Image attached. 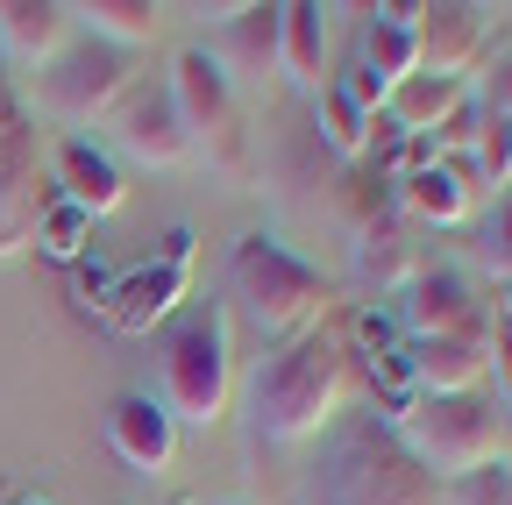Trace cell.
<instances>
[{
    "instance_id": "1",
    "label": "cell",
    "mask_w": 512,
    "mask_h": 505,
    "mask_svg": "<svg viewBox=\"0 0 512 505\" xmlns=\"http://www.w3.org/2000/svg\"><path fill=\"white\" fill-rule=\"evenodd\" d=\"M349 406V342L313 328L299 342H278L249 377V434L264 449L320 441Z\"/></svg>"
},
{
    "instance_id": "2",
    "label": "cell",
    "mask_w": 512,
    "mask_h": 505,
    "mask_svg": "<svg viewBox=\"0 0 512 505\" xmlns=\"http://www.w3.org/2000/svg\"><path fill=\"white\" fill-rule=\"evenodd\" d=\"M306 505H448V498L406 456L392 420L342 413L328 434H320V456L306 470Z\"/></svg>"
},
{
    "instance_id": "3",
    "label": "cell",
    "mask_w": 512,
    "mask_h": 505,
    "mask_svg": "<svg viewBox=\"0 0 512 505\" xmlns=\"http://www.w3.org/2000/svg\"><path fill=\"white\" fill-rule=\"evenodd\" d=\"M228 292H235V306L249 313V328L264 342H299V335L320 328V313H328V285H320V271L306 257H292L285 242H271L264 228L235 242Z\"/></svg>"
},
{
    "instance_id": "4",
    "label": "cell",
    "mask_w": 512,
    "mask_h": 505,
    "mask_svg": "<svg viewBox=\"0 0 512 505\" xmlns=\"http://www.w3.org/2000/svg\"><path fill=\"white\" fill-rule=\"evenodd\" d=\"M392 434L406 441V456L434 477V484H463L484 463H498V413L491 399L463 392V399H406L392 413Z\"/></svg>"
},
{
    "instance_id": "5",
    "label": "cell",
    "mask_w": 512,
    "mask_h": 505,
    "mask_svg": "<svg viewBox=\"0 0 512 505\" xmlns=\"http://www.w3.org/2000/svg\"><path fill=\"white\" fill-rule=\"evenodd\" d=\"M157 406L171 420L214 427L228 413V313L200 306L164 335V363H157Z\"/></svg>"
},
{
    "instance_id": "6",
    "label": "cell",
    "mask_w": 512,
    "mask_h": 505,
    "mask_svg": "<svg viewBox=\"0 0 512 505\" xmlns=\"http://www.w3.org/2000/svg\"><path fill=\"white\" fill-rule=\"evenodd\" d=\"M50 207V157L36 143V121L0 79V257H15L22 242H36V221Z\"/></svg>"
},
{
    "instance_id": "7",
    "label": "cell",
    "mask_w": 512,
    "mask_h": 505,
    "mask_svg": "<svg viewBox=\"0 0 512 505\" xmlns=\"http://www.w3.org/2000/svg\"><path fill=\"white\" fill-rule=\"evenodd\" d=\"M121 93H128V50H114V43H100V36L64 43L50 65L36 72V100H43V114L72 121V129H86V121L114 114Z\"/></svg>"
},
{
    "instance_id": "8",
    "label": "cell",
    "mask_w": 512,
    "mask_h": 505,
    "mask_svg": "<svg viewBox=\"0 0 512 505\" xmlns=\"http://www.w3.org/2000/svg\"><path fill=\"white\" fill-rule=\"evenodd\" d=\"M171 107H178V121H185V136H192V150H214L221 164H235V129H242V107H235V72L221 65L214 50H178L171 57Z\"/></svg>"
},
{
    "instance_id": "9",
    "label": "cell",
    "mask_w": 512,
    "mask_h": 505,
    "mask_svg": "<svg viewBox=\"0 0 512 505\" xmlns=\"http://www.w3.org/2000/svg\"><path fill=\"white\" fill-rule=\"evenodd\" d=\"M114 150L128 164H143V171H178L192 157V136H185V121L171 107V86H128L114 100Z\"/></svg>"
},
{
    "instance_id": "10",
    "label": "cell",
    "mask_w": 512,
    "mask_h": 505,
    "mask_svg": "<svg viewBox=\"0 0 512 505\" xmlns=\"http://www.w3.org/2000/svg\"><path fill=\"white\" fill-rule=\"evenodd\" d=\"M399 328L406 342H484V306L463 271H413L399 285Z\"/></svg>"
},
{
    "instance_id": "11",
    "label": "cell",
    "mask_w": 512,
    "mask_h": 505,
    "mask_svg": "<svg viewBox=\"0 0 512 505\" xmlns=\"http://www.w3.org/2000/svg\"><path fill=\"white\" fill-rule=\"evenodd\" d=\"M107 449L136 470V477H164L178 456V420L150 399V392H121L107 406Z\"/></svg>"
},
{
    "instance_id": "12",
    "label": "cell",
    "mask_w": 512,
    "mask_h": 505,
    "mask_svg": "<svg viewBox=\"0 0 512 505\" xmlns=\"http://www.w3.org/2000/svg\"><path fill=\"white\" fill-rule=\"evenodd\" d=\"M50 193L57 200H72L79 214H114L121 207V164H114V150H100L93 136H64L57 150H50Z\"/></svg>"
},
{
    "instance_id": "13",
    "label": "cell",
    "mask_w": 512,
    "mask_h": 505,
    "mask_svg": "<svg viewBox=\"0 0 512 505\" xmlns=\"http://www.w3.org/2000/svg\"><path fill=\"white\" fill-rule=\"evenodd\" d=\"M178 299H185V271H178V264H143V271H121V278H114L100 321H107L114 335H150Z\"/></svg>"
},
{
    "instance_id": "14",
    "label": "cell",
    "mask_w": 512,
    "mask_h": 505,
    "mask_svg": "<svg viewBox=\"0 0 512 505\" xmlns=\"http://www.w3.org/2000/svg\"><path fill=\"white\" fill-rule=\"evenodd\" d=\"M399 363H406V385L420 399H463V392H477L491 342H406Z\"/></svg>"
},
{
    "instance_id": "15",
    "label": "cell",
    "mask_w": 512,
    "mask_h": 505,
    "mask_svg": "<svg viewBox=\"0 0 512 505\" xmlns=\"http://www.w3.org/2000/svg\"><path fill=\"white\" fill-rule=\"evenodd\" d=\"M72 8L64 0H0V50L15 57V65H29V72H43L50 57L72 43Z\"/></svg>"
},
{
    "instance_id": "16",
    "label": "cell",
    "mask_w": 512,
    "mask_h": 505,
    "mask_svg": "<svg viewBox=\"0 0 512 505\" xmlns=\"http://www.w3.org/2000/svg\"><path fill=\"white\" fill-rule=\"evenodd\" d=\"M413 36H420V72H434V79H463V65L484 50V8H420V22H413Z\"/></svg>"
},
{
    "instance_id": "17",
    "label": "cell",
    "mask_w": 512,
    "mask_h": 505,
    "mask_svg": "<svg viewBox=\"0 0 512 505\" xmlns=\"http://www.w3.org/2000/svg\"><path fill=\"white\" fill-rule=\"evenodd\" d=\"M413 22H420L413 0H384V8H370V22H363V57H356V65H370L384 86L413 79V72H420V36H413Z\"/></svg>"
},
{
    "instance_id": "18",
    "label": "cell",
    "mask_w": 512,
    "mask_h": 505,
    "mask_svg": "<svg viewBox=\"0 0 512 505\" xmlns=\"http://www.w3.org/2000/svg\"><path fill=\"white\" fill-rule=\"evenodd\" d=\"M470 93H463V79H434V72H413V79H399L392 86V100H384V121H392L399 136H434L448 114H456Z\"/></svg>"
},
{
    "instance_id": "19",
    "label": "cell",
    "mask_w": 512,
    "mask_h": 505,
    "mask_svg": "<svg viewBox=\"0 0 512 505\" xmlns=\"http://www.w3.org/2000/svg\"><path fill=\"white\" fill-rule=\"evenodd\" d=\"M399 200H406L420 221H434V228H456V221L470 214V185L434 157V164H420V171L399 178Z\"/></svg>"
},
{
    "instance_id": "20",
    "label": "cell",
    "mask_w": 512,
    "mask_h": 505,
    "mask_svg": "<svg viewBox=\"0 0 512 505\" xmlns=\"http://www.w3.org/2000/svg\"><path fill=\"white\" fill-rule=\"evenodd\" d=\"M320 43H328V22H320L313 0H285L278 8V57H285V72L299 86L320 93Z\"/></svg>"
},
{
    "instance_id": "21",
    "label": "cell",
    "mask_w": 512,
    "mask_h": 505,
    "mask_svg": "<svg viewBox=\"0 0 512 505\" xmlns=\"http://www.w3.org/2000/svg\"><path fill=\"white\" fill-rule=\"evenodd\" d=\"M72 22H86V36L114 43V50H136L157 36V8L150 0H86V8H72Z\"/></svg>"
},
{
    "instance_id": "22",
    "label": "cell",
    "mask_w": 512,
    "mask_h": 505,
    "mask_svg": "<svg viewBox=\"0 0 512 505\" xmlns=\"http://www.w3.org/2000/svg\"><path fill=\"white\" fill-rule=\"evenodd\" d=\"M86 242H93V214H79L72 200L50 193V207L36 221V249H43L50 264H86Z\"/></svg>"
},
{
    "instance_id": "23",
    "label": "cell",
    "mask_w": 512,
    "mask_h": 505,
    "mask_svg": "<svg viewBox=\"0 0 512 505\" xmlns=\"http://www.w3.org/2000/svg\"><path fill=\"white\" fill-rule=\"evenodd\" d=\"M313 121H320V136H328L342 157H363V150H370V114H363L342 86H320V93H313Z\"/></svg>"
},
{
    "instance_id": "24",
    "label": "cell",
    "mask_w": 512,
    "mask_h": 505,
    "mask_svg": "<svg viewBox=\"0 0 512 505\" xmlns=\"http://www.w3.org/2000/svg\"><path fill=\"white\" fill-rule=\"evenodd\" d=\"M463 178H484V185H505L512 178V121H498V114L477 107V136H470Z\"/></svg>"
},
{
    "instance_id": "25",
    "label": "cell",
    "mask_w": 512,
    "mask_h": 505,
    "mask_svg": "<svg viewBox=\"0 0 512 505\" xmlns=\"http://www.w3.org/2000/svg\"><path fill=\"white\" fill-rule=\"evenodd\" d=\"M228 57H242V65L264 72L278 57V8H235L228 15ZM228 57H221V65H228Z\"/></svg>"
},
{
    "instance_id": "26",
    "label": "cell",
    "mask_w": 512,
    "mask_h": 505,
    "mask_svg": "<svg viewBox=\"0 0 512 505\" xmlns=\"http://www.w3.org/2000/svg\"><path fill=\"white\" fill-rule=\"evenodd\" d=\"M356 278H363V285H377V292H384V285H399V278H413V271H406V242L370 235V242L356 249Z\"/></svg>"
},
{
    "instance_id": "27",
    "label": "cell",
    "mask_w": 512,
    "mask_h": 505,
    "mask_svg": "<svg viewBox=\"0 0 512 505\" xmlns=\"http://www.w3.org/2000/svg\"><path fill=\"white\" fill-rule=\"evenodd\" d=\"M477 264L512 285V193L491 207V221H484V235H477Z\"/></svg>"
},
{
    "instance_id": "28",
    "label": "cell",
    "mask_w": 512,
    "mask_h": 505,
    "mask_svg": "<svg viewBox=\"0 0 512 505\" xmlns=\"http://www.w3.org/2000/svg\"><path fill=\"white\" fill-rule=\"evenodd\" d=\"M335 86H342V93H349V100H356L363 114H384V100H392V86H384V79H377L370 65H349V72H342Z\"/></svg>"
},
{
    "instance_id": "29",
    "label": "cell",
    "mask_w": 512,
    "mask_h": 505,
    "mask_svg": "<svg viewBox=\"0 0 512 505\" xmlns=\"http://www.w3.org/2000/svg\"><path fill=\"white\" fill-rule=\"evenodd\" d=\"M72 292H79V306H86V313H100V306H107V292H114V271H100V264H72Z\"/></svg>"
},
{
    "instance_id": "30",
    "label": "cell",
    "mask_w": 512,
    "mask_h": 505,
    "mask_svg": "<svg viewBox=\"0 0 512 505\" xmlns=\"http://www.w3.org/2000/svg\"><path fill=\"white\" fill-rule=\"evenodd\" d=\"M484 114H498V121H512V57L491 72V86H484Z\"/></svg>"
},
{
    "instance_id": "31",
    "label": "cell",
    "mask_w": 512,
    "mask_h": 505,
    "mask_svg": "<svg viewBox=\"0 0 512 505\" xmlns=\"http://www.w3.org/2000/svg\"><path fill=\"white\" fill-rule=\"evenodd\" d=\"M356 342L377 349V356H392V321H384V313H356Z\"/></svg>"
},
{
    "instance_id": "32",
    "label": "cell",
    "mask_w": 512,
    "mask_h": 505,
    "mask_svg": "<svg viewBox=\"0 0 512 505\" xmlns=\"http://www.w3.org/2000/svg\"><path fill=\"white\" fill-rule=\"evenodd\" d=\"M491 356H498V385H505V406H512V335H505Z\"/></svg>"
},
{
    "instance_id": "33",
    "label": "cell",
    "mask_w": 512,
    "mask_h": 505,
    "mask_svg": "<svg viewBox=\"0 0 512 505\" xmlns=\"http://www.w3.org/2000/svg\"><path fill=\"white\" fill-rule=\"evenodd\" d=\"M505 321H512V285H505Z\"/></svg>"
},
{
    "instance_id": "34",
    "label": "cell",
    "mask_w": 512,
    "mask_h": 505,
    "mask_svg": "<svg viewBox=\"0 0 512 505\" xmlns=\"http://www.w3.org/2000/svg\"><path fill=\"white\" fill-rule=\"evenodd\" d=\"M207 505H242V498H207Z\"/></svg>"
}]
</instances>
